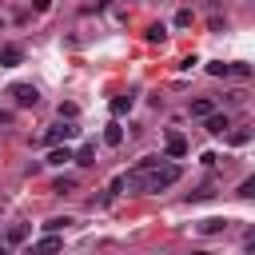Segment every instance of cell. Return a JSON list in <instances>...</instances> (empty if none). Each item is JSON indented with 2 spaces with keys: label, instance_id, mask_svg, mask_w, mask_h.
<instances>
[{
  "label": "cell",
  "instance_id": "ba28073f",
  "mask_svg": "<svg viewBox=\"0 0 255 255\" xmlns=\"http://www.w3.org/2000/svg\"><path fill=\"white\" fill-rule=\"evenodd\" d=\"M215 112V100H207V96H199V100H191V116L195 120H207Z\"/></svg>",
  "mask_w": 255,
  "mask_h": 255
},
{
  "label": "cell",
  "instance_id": "8fae6325",
  "mask_svg": "<svg viewBox=\"0 0 255 255\" xmlns=\"http://www.w3.org/2000/svg\"><path fill=\"white\" fill-rule=\"evenodd\" d=\"M68 159H72V151H68V147H52V151H48V163H56V167H64Z\"/></svg>",
  "mask_w": 255,
  "mask_h": 255
},
{
  "label": "cell",
  "instance_id": "603a6c76",
  "mask_svg": "<svg viewBox=\"0 0 255 255\" xmlns=\"http://www.w3.org/2000/svg\"><path fill=\"white\" fill-rule=\"evenodd\" d=\"M0 124H12V112H0Z\"/></svg>",
  "mask_w": 255,
  "mask_h": 255
},
{
  "label": "cell",
  "instance_id": "8992f818",
  "mask_svg": "<svg viewBox=\"0 0 255 255\" xmlns=\"http://www.w3.org/2000/svg\"><path fill=\"white\" fill-rule=\"evenodd\" d=\"M203 128H207V131H211V135H223V131H227V128H231V120H227V116H223V112H211V116H207V120H203Z\"/></svg>",
  "mask_w": 255,
  "mask_h": 255
},
{
  "label": "cell",
  "instance_id": "ffe728a7",
  "mask_svg": "<svg viewBox=\"0 0 255 255\" xmlns=\"http://www.w3.org/2000/svg\"><path fill=\"white\" fill-rule=\"evenodd\" d=\"M231 76H239V80H247V76H251V68H247V64H231Z\"/></svg>",
  "mask_w": 255,
  "mask_h": 255
},
{
  "label": "cell",
  "instance_id": "30bf717a",
  "mask_svg": "<svg viewBox=\"0 0 255 255\" xmlns=\"http://www.w3.org/2000/svg\"><path fill=\"white\" fill-rule=\"evenodd\" d=\"M104 143H112V147L124 143V128H120V124H108V128H104Z\"/></svg>",
  "mask_w": 255,
  "mask_h": 255
},
{
  "label": "cell",
  "instance_id": "5bb4252c",
  "mask_svg": "<svg viewBox=\"0 0 255 255\" xmlns=\"http://www.w3.org/2000/svg\"><path fill=\"white\" fill-rule=\"evenodd\" d=\"M124 112H131V96H116L112 100V116H124Z\"/></svg>",
  "mask_w": 255,
  "mask_h": 255
},
{
  "label": "cell",
  "instance_id": "d4e9b609",
  "mask_svg": "<svg viewBox=\"0 0 255 255\" xmlns=\"http://www.w3.org/2000/svg\"><path fill=\"white\" fill-rule=\"evenodd\" d=\"M0 255H8V251H0Z\"/></svg>",
  "mask_w": 255,
  "mask_h": 255
},
{
  "label": "cell",
  "instance_id": "cb8c5ba5",
  "mask_svg": "<svg viewBox=\"0 0 255 255\" xmlns=\"http://www.w3.org/2000/svg\"><path fill=\"white\" fill-rule=\"evenodd\" d=\"M191 255H207V251H191Z\"/></svg>",
  "mask_w": 255,
  "mask_h": 255
},
{
  "label": "cell",
  "instance_id": "4fadbf2b",
  "mask_svg": "<svg viewBox=\"0 0 255 255\" xmlns=\"http://www.w3.org/2000/svg\"><path fill=\"white\" fill-rule=\"evenodd\" d=\"M68 223H72L68 215H56V219H48V223H44V235H60V227H68Z\"/></svg>",
  "mask_w": 255,
  "mask_h": 255
},
{
  "label": "cell",
  "instance_id": "e0dca14e",
  "mask_svg": "<svg viewBox=\"0 0 255 255\" xmlns=\"http://www.w3.org/2000/svg\"><path fill=\"white\" fill-rule=\"evenodd\" d=\"M20 239H28V223H12L8 227V243H20Z\"/></svg>",
  "mask_w": 255,
  "mask_h": 255
},
{
  "label": "cell",
  "instance_id": "7c38bea8",
  "mask_svg": "<svg viewBox=\"0 0 255 255\" xmlns=\"http://www.w3.org/2000/svg\"><path fill=\"white\" fill-rule=\"evenodd\" d=\"M72 159H76V163H96V143H84V147H80Z\"/></svg>",
  "mask_w": 255,
  "mask_h": 255
},
{
  "label": "cell",
  "instance_id": "ac0fdd59",
  "mask_svg": "<svg viewBox=\"0 0 255 255\" xmlns=\"http://www.w3.org/2000/svg\"><path fill=\"white\" fill-rule=\"evenodd\" d=\"M163 36H167L163 24H151V28H147V40H151V44H163Z\"/></svg>",
  "mask_w": 255,
  "mask_h": 255
},
{
  "label": "cell",
  "instance_id": "44dd1931",
  "mask_svg": "<svg viewBox=\"0 0 255 255\" xmlns=\"http://www.w3.org/2000/svg\"><path fill=\"white\" fill-rule=\"evenodd\" d=\"M239 195H243V199H251V195H255V179H243V187H239Z\"/></svg>",
  "mask_w": 255,
  "mask_h": 255
},
{
  "label": "cell",
  "instance_id": "5b68a950",
  "mask_svg": "<svg viewBox=\"0 0 255 255\" xmlns=\"http://www.w3.org/2000/svg\"><path fill=\"white\" fill-rule=\"evenodd\" d=\"M163 143H167V155H171V159L187 155V139H183L179 131H167V135H163Z\"/></svg>",
  "mask_w": 255,
  "mask_h": 255
},
{
  "label": "cell",
  "instance_id": "2e32d148",
  "mask_svg": "<svg viewBox=\"0 0 255 255\" xmlns=\"http://www.w3.org/2000/svg\"><path fill=\"white\" fill-rule=\"evenodd\" d=\"M52 191H60V195H68V191H76V179H72V175H60V179L52 183Z\"/></svg>",
  "mask_w": 255,
  "mask_h": 255
},
{
  "label": "cell",
  "instance_id": "6da1fadb",
  "mask_svg": "<svg viewBox=\"0 0 255 255\" xmlns=\"http://www.w3.org/2000/svg\"><path fill=\"white\" fill-rule=\"evenodd\" d=\"M179 175H183V171H179V163H163L159 155H143V159H139L128 175H120V179H124V187H128V191H135V195H151V191L171 187Z\"/></svg>",
  "mask_w": 255,
  "mask_h": 255
},
{
  "label": "cell",
  "instance_id": "52a82bcc",
  "mask_svg": "<svg viewBox=\"0 0 255 255\" xmlns=\"http://www.w3.org/2000/svg\"><path fill=\"white\" fill-rule=\"evenodd\" d=\"M20 60H24V52H20L16 44H4V48H0V64H4V68H16Z\"/></svg>",
  "mask_w": 255,
  "mask_h": 255
},
{
  "label": "cell",
  "instance_id": "7a4b0ae2",
  "mask_svg": "<svg viewBox=\"0 0 255 255\" xmlns=\"http://www.w3.org/2000/svg\"><path fill=\"white\" fill-rule=\"evenodd\" d=\"M8 96L16 100V108H36V104H40V92H36L32 84H12Z\"/></svg>",
  "mask_w": 255,
  "mask_h": 255
},
{
  "label": "cell",
  "instance_id": "d6986e66",
  "mask_svg": "<svg viewBox=\"0 0 255 255\" xmlns=\"http://www.w3.org/2000/svg\"><path fill=\"white\" fill-rule=\"evenodd\" d=\"M207 72H211V76H231V64H223V60H215V64H207Z\"/></svg>",
  "mask_w": 255,
  "mask_h": 255
},
{
  "label": "cell",
  "instance_id": "3957f363",
  "mask_svg": "<svg viewBox=\"0 0 255 255\" xmlns=\"http://www.w3.org/2000/svg\"><path fill=\"white\" fill-rule=\"evenodd\" d=\"M72 135H76V128H72V124H52V128L44 131V143H48V147H60V143H68Z\"/></svg>",
  "mask_w": 255,
  "mask_h": 255
},
{
  "label": "cell",
  "instance_id": "9a60e30c",
  "mask_svg": "<svg viewBox=\"0 0 255 255\" xmlns=\"http://www.w3.org/2000/svg\"><path fill=\"white\" fill-rule=\"evenodd\" d=\"M247 139H251V131H247V128H239V131H227V143H231V147H243Z\"/></svg>",
  "mask_w": 255,
  "mask_h": 255
},
{
  "label": "cell",
  "instance_id": "277c9868",
  "mask_svg": "<svg viewBox=\"0 0 255 255\" xmlns=\"http://www.w3.org/2000/svg\"><path fill=\"white\" fill-rule=\"evenodd\" d=\"M60 247H64V243H60V235H44V239H36L24 255H56Z\"/></svg>",
  "mask_w": 255,
  "mask_h": 255
},
{
  "label": "cell",
  "instance_id": "7402d4cb",
  "mask_svg": "<svg viewBox=\"0 0 255 255\" xmlns=\"http://www.w3.org/2000/svg\"><path fill=\"white\" fill-rule=\"evenodd\" d=\"M175 24H179V28H187V24H191V12H187V8H183V12H175Z\"/></svg>",
  "mask_w": 255,
  "mask_h": 255
},
{
  "label": "cell",
  "instance_id": "9c48e42d",
  "mask_svg": "<svg viewBox=\"0 0 255 255\" xmlns=\"http://www.w3.org/2000/svg\"><path fill=\"white\" fill-rule=\"evenodd\" d=\"M223 227H227V219H203V223H195L199 235H219Z\"/></svg>",
  "mask_w": 255,
  "mask_h": 255
}]
</instances>
